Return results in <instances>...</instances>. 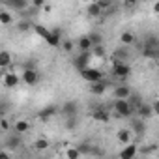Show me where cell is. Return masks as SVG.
I'll use <instances>...</instances> for the list:
<instances>
[{
    "label": "cell",
    "mask_w": 159,
    "mask_h": 159,
    "mask_svg": "<svg viewBox=\"0 0 159 159\" xmlns=\"http://www.w3.org/2000/svg\"><path fill=\"white\" fill-rule=\"evenodd\" d=\"M112 111H114V114H116L118 118H131V116L135 114V111L131 109V105H129L127 99H114Z\"/></svg>",
    "instance_id": "cell-1"
},
{
    "label": "cell",
    "mask_w": 159,
    "mask_h": 159,
    "mask_svg": "<svg viewBox=\"0 0 159 159\" xmlns=\"http://www.w3.org/2000/svg\"><path fill=\"white\" fill-rule=\"evenodd\" d=\"M81 77L84 79L86 83H90V84H94V83H101V81H105L103 79V71L101 69H98V67H88V69H84V71H81Z\"/></svg>",
    "instance_id": "cell-2"
},
{
    "label": "cell",
    "mask_w": 159,
    "mask_h": 159,
    "mask_svg": "<svg viewBox=\"0 0 159 159\" xmlns=\"http://www.w3.org/2000/svg\"><path fill=\"white\" fill-rule=\"evenodd\" d=\"M92 58H94L92 52H79V54L73 58V67H77L79 73H81V71H84V69L90 67V60H92Z\"/></svg>",
    "instance_id": "cell-3"
},
{
    "label": "cell",
    "mask_w": 159,
    "mask_h": 159,
    "mask_svg": "<svg viewBox=\"0 0 159 159\" xmlns=\"http://www.w3.org/2000/svg\"><path fill=\"white\" fill-rule=\"evenodd\" d=\"M112 75L116 79H120V81H124V79H127L131 75V66L125 62H114L112 64Z\"/></svg>",
    "instance_id": "cell-4"
},
{
    "label": "cell",
    "mask_w": 159,
    "mask_h": 159,
    "mask_svg": "<svg viewBox=\"0 0 159 159\" xmlns=\"http://www.w3.org/2000/svg\"><path fill=\"white\" fill-rule=\"evenodd\" d=\"M21 79H23V83H25L26 86H36V84L39 83V73H38L36 69H23Z\"/></svg>",
    "instance_id": "cell-5"
},
{
    "label": "cell",
    "mask_w": 159,
    "mask_h": 159,
    "mask_svg": "<svg viewBox=\"0 0 159 159\" xmlns=\"http://www.w3.org/2000/svg\"><path fill=\"white\" fill-rule=\"evenodd\" d=\"M21 81H23V79L19 75H15V73H8V71L2 73V84L6 88H17Z\"/></svg>",
    "instance_id": "cell-6"
},
{
    "label": "cell",
    "mask_w": 159,
    "mask_h": 159,
    "mask_svg": "<svg viewBox=\"0 0 159 159\" xmlns=\"http://www.w3.org/2000/svg\"><path fill=\"white\" fill-rule=\"evenodd\" d=\"M4 6H8L10 10H15V11H26L28 8H32L28 0H6Z\"/></svg>",
    "instance_id": "cell-7"
},
{
    "label": "cell",
    "mask_w": 159,
    "mask_h": 159,
    "mask_svg": "<svg viewBox=\"0 0 159 159\" xmlns=\"http://www.w3.org/2000/svg\"><path fill=\"white\" fill-rule=\"evenodd\" d=\"M137 153H139V148H137V144L131 142V144H127V146H124V148L120 150L118 159H135Z\"/></svg>",
    "instance_id": "cell-8"
},
{
    "label": "cell",
    "mask_w": 159,
    "mask_h": 159,
    "mask_svg": "<svg viewBox=\"0 0 159 159\" xmlns=\"http://www.w3.org/2000/svg\"><path fill=\"white\" fill-rule=\"evenodd\" d=\"M153 116H155V112H153L152 103H146V101H144V105L137 111V118H140V120H150V118H153Z\"/></svg>",
    "instance_id": "cell-9"
},
{
    "label": "cell",
    "mask_w": 159,
    "mask_h": 159,
    "mask_svg": "<svg viewBox=\"0 0 159 159\" xmlns=\"http://www.w3.org/2000/svg\"><path fill=\"white\" fill-rule=\"evenodd\" d=\"M131 94H133V90L127 84H118L114 88V99H129Z\"/></svg>",
    "instance_id": "cell-10"
},
{
    "label": "cell",
    "mask_w": 159,
    "mask_h": 159,
    "mask_svg": "<svg viewBox=\"0 0 159 159\" xmlns=\"http://www.w3.org/2000/svg\"><path fill=\"white\" fill-rule=\"evenodd\" d=\"M62 112H64L67 118L77 116V114H79V103H77V101H66V103L62 105Z\"/></svg>",
    "instance_id": "cell-11"
},
{
    "label": "cell",
    "mask_w": 159,
    "mask_h": 159,
    "mask_svg": "<svg viewBox=\"0 0 159 159\" xmlns=\"http://www.w3.org/2000/svg\"><path fill=\"white\" fill-rule=\"evenodd\" d=\"M62 41H64V39H62V30H60V28H52L47 45H51V47H62Z\"/></svg>",
    "instance_id": "cell-12"
},
{
    "label": "cell",
    "mask_w": 159,
    "mask_h": 159,
    "mask_svg": "<svg viewBox=\"0 0 159 159\" xmlns=\"http://www.w3.org/2000/svg\"><path fill=\"white\" fill-rule=\"evenodd\" d=\"M92 116H94L96 122H103V124L111 122V114H109V111H107L105 107H98V109L92 112Z\"/></svg>",
    "instance_id": "cell-13"
},
{
    "label": "cell",
    "mask_w": 159,
    "mask_h": 159,
    "mask_svg": "<svg viewBox=\"0 0 159 159\" xmlns=\"http://www.w3.org/2000/svg\"><path fill=\"white\" fill-rule=\"evenodd\" d=\"M131 133L133 135H144L146 133V124H144V120H140V118H133L131 120Z\"/></svg>",
    "instance_id": "cell-14"
},
{
    "label": "cell",
    "mask_w": 159,
    "mask_h": 159,
    "mask_svg": "<svg viewBox=\"0 0 159 159\" xmlns=\"http://www.w3.org/2000/svg\"><path fill=\"white\" fill-rule=\"evenodd\" d=\"M56 112H58V107H56V105H47L45 109H41V111H39V114H38V116H39V120H45V122H47V120H51Z\"/></svg>",
    "instance_id": "cell-15"
},
{
    "label": "cell",
    "mask_w": 159,
    "mask_h": 159,
    "mask_svg": "<svg viewBox=\"0 0 159 159\" xmlns=\"http://www.w3.org/2000/svg\"><path fill=\"white\" fill-rule=\"evenodd\" d=\"M77 49H79V52H92L94 45H92V41L88 39V36H83L81 39L77 41Z\"/></svg>",
    "instance_id": "cell-16"
},
{
    "label": "cell",
    "mask_w": 159,
    "mask_h": 159,
    "mask_svg": "<svg viewBox=\"0 0 159 159\" xmlns=\"http://www.w3.org/2000/svg\"><path fill=\"white\" fill-rule=\"evenodd\" d=\"M13 131H15L17 135H25V133H28V131H30V122H28V120H15V124H13Z\"/></svg>",
    "instance_id": "cell-17"
},
{
    "label": "cell",
    "mask_w": 159,
    "mask_h": 159,
    "mask_svg": "<svg viewBox=\"0 0 159 159\" xmlns=\"http://www.w3.org/2000/svg\"><path fill=\"white\" fill-rule=\"evenodd\" d=\"M135 41H137V38H135V34H133V32L125 30V32H122V34H120V45L129 47V45H133Z\"/></svg>",
    "instance_id": "cell-18"
},
{
    "label": "cell",
    "mask_w": 159,
    "mask_h": 159,
    "mask_svg": "<svg viewBox=\"0 0 159 159\" xmlns=\"http://www.w3.org/2000/svg\"><path fill=\"white\" fill-rule=\"evenodd\" d=\"M127 56H129V51H127V47L120 45V47H116V51H114L112 64H114V62H125V58H127Z\"/></svg>",
    "instance_id": "cell-19"
},
{
    "label": "cell",
    "mask_w": 159,
    "mask_h": 159,
    "mask_svg": "<svg viewBox=\"0 0 159 159\" xmlns=\"http://www.w3.org/2000/svg\"><path fill=\"white\" fill-rule=\"evenodd\" d=\"M11 60H13V56H11L10 51H6V49L0 51V67H2V69H6L11 64Z\"/></svg>",
    "instance_id": "cell-20"
},
{
    "label": "cell",
    "mask_w": 159,
    "mask_h": 159,
    "mask_svg": "<svg viewBox=\"0 0 159 159\" xmlns=\"http://www.w3.org/2000/svg\"><path fill=\"white\" fill-rule=\"evenodd\" d=\"M36 28V25L30 21V19H21L19 23H17V30L21 32V34H25V32H28V30H34Z\"/></svg>",
    "instance_id": "cell-21"
},
{
    "label": "cell",
    "mask_w": 159,
    "mask_h": 159,
    "mask_svg": "<svg viewBox=\"0 0 159 159\" xmlns=\"http://www.w3.org/2000/svg\"><path fill=\"white\" fill-rule=\"evenodd\" d=\"M105 90H107V81L90 84V94H94V96H101V94H105Z\"/></svg>",
    "instance_id": "cell-22"
},
{
    "label": "cell",
    "mask_w": 159,
    "mask_h": 159,
    "mask_svg": "<svg viewBox=\"0 0 159 159\" xmlns=\"http://www.w3.org/2000/svg\"><path fill=\"white\" fill-rule=\"evenodd\" d=\"M127 101H129V105H131V109L135 111V114H137V111H139V109H140V107L144 105V101H142V98H140V96H139L137 92H135V94H131V98H129Z\"/></svg>",
    "instance_id": "cell-23"
},
{
    "label": "cell",
    "mask_w": 159,
    "mask_h": 159,
    "mask_svg": "<svg viewBox=\"0 0 159 159\" xmlns=\"http://www.w3.org/2000/svg\"><path fill=\"white\" fill-rule=\"evenodd\" d=\"M118 142H122V144H131V137H133V133H131V129H120L118 131Z\"/></svg>",
    "instance_id": "cell-24"
},
{
    "label": "cell",
    "mask_w": 159,
    "mask_h": 159,
    "mask_svg": "<svg viewBox=\"0 0 159 159\" xmlns=\"http://www.w3.org/2000/svg\"><path fill=\"white\" fill-rule=\"evenodd\" d=\"M86 13H88L90 17H101V15H103V10L99 8L98 2H90L88 8H86Z\"/></svg>",
    "instance_id": "cell-25"
},
{
    "label": "cell",
    "mask_w": 159,
    "mask_h": 159,
    "mask_svg": "<svg viewBox=\"0 0 159 159\" xmlns=\"http://www.w3.org/2000/svg\"><path fill=\"white\" fill-rule=\"evenodd\" d=\"M88 39L92 41V45H94V47H99V45H103V34H101V32H98V30H90V34H88Z\"/></svg>",
    "instance_id": "cell-26"
},
{
    "label": "cell",
    "mask_w": 159,
    "mask_h": 159,
    "mask_svg": "<svg viewBox=\"0 0 159 159\" xmlns=\"http://www.w3.org/2000/svg\"><path fill=\"white\" fill-rule=\"evenodd\" d=\"M34 32H36L41 39H45V43H47V41H49V38H51V30H49V28H45V26H41V25H36Z\"/></svg>",
    "instance_id": "cell-27"
},
{
    "label": "cell",
    "mask_w": 159,
    "mask_h": 159,
    "mask_svg": "<svg viewBox=\"0 0 159 159\" xmlns=\"http://www.w3.org/2000/svg\"><path fill=\"white\" fill-rule=\"evenodd\" d=\"M77 150L81 152V155H90V153H94V146L92 144H88V142H81V144H77Z\"/></svg>",
    "instance_id": "cell-28"
},
{
    "label": "cell",
    "mask_w": 159,
    "mask_h": 159,
    "mask_svg": "<svg viewBox=\"0 0 159 159\" xmlns=\"http://www.w3.org/2000/svg\"><path fill=\"white\" fill-rule=\"evenodd\" d=\"M17 146H21V135H11L8 140H6V150H10V148H17Z\"/></svg>",
    "instance_id": "cell-29"
},
{
    "label": "cell",
    "mask_w": 159,
    "mask_h": 159,
    "mask_svg": "<svg viewBox=\"0 0 159 159\" xmlns=\"http://www.w3.org/2000/svg\"><path fill=\"white\" fill-rule=\"evenodd\" d=\"M11 21H13V15H11L10 11H6V10L0 11V25L8 26V25H11Z\"/></svg>",
    "instance_id": "cell-30"
},
{
    "label": "cell",
    "mask_w": 159,
    "mask_h": 159,
    "mask_svg": "<svg viewBox=\"0 0 159 159\" xmlns=\"http://www.w3.org/2000/svg\"><path fill=\"white\" fill-rule=\"evenodd\" d=\"M49 148V140L45 139V137H41V139H38L36 142H34V150H38V152H43V150H47Z\"/></svg>",
    "instance_id": "cell-31"
},
{
    "label": "cell",
    "mask_w": 159,
    "mask_h": 159,
    "mask_svg": "<svg viewBox=\"0 0 159 159\" xmlns=\"http://www.w3.org/2000/svg\"><path fill=\"white\" fill-rule=\"evenodd\" d=\"M92 56H96V58H105V56H107V49H105V45L94 47V49H92Z\"/></svg>",
    "instance_id": "cell-32"
},
{
    "label": "cell",
    "mask_w": 159,
    "mask_h": 159,
    "mask_svg": "<svg viewBox=\"0 0 159 159\" xmlns=\"http://www.w3.org/2000/svg\"><path fill=\"white\" fill-rule=\"evenodd\" d=\"M66 157L67 159H79V157H81V152L77 150V146H71V148L66 150Z\"/></svg>",
    "instance_id": "cell-33"
},
{
    "label": "cell",
    "mask_w": 159,
    "mask_h": 159,
    "mask_svg": "<svg viewBox=\"0 0 159 159\" xmlns=\"http://www.w3.org/2000/svg\"><path fill=\"white\" fill-rule=\"evenodd\" d=\"M75 47H77V43H73L71 39H64V41H62V49H64L66 52H73Z\"/></svg>",
    "instance_id": "cell-34"
},
{
    "label": "cell",
    "mask_w": 159,
    "mask_h": 159,
    "mask_svg": "<svg viewBox=\"0 0 159 159\" xmlns=\"http://www.w3.org/2000/svg\"><path fill=\"white\" fill-rule=\"evenodd\" d=\"M66 127H67V129H71V131H73V129H77V127H79V118H77V116L67 118V120H66Z\"/></svg>",
    "instance_id": "cell-35"
},
{
    "label": "cell",
    "mask_w": 159,
    "mask_h": 159,
    "mask_svg": "<svg viewBox=\"0 0 159 159\" xmlns=\"http://www.w3.org/2000/svg\"><path fill=\"white\" fill-rule=\"evenodd\" d=\"M98 4H99V8L103 10V13H105V11H107V10H109V8L112 6V4L109 2V0H98Z\"/></svg>",
    "instance_id": "cell-36"
},
{
    "label": "cell",
    "mask_w": 159,
    "mask_h": 159,
    "mask_svg": "<svg viewBox=\"0 0 159 159\" xmlns=\"http://www.w3.org/2000/svg\"><path fill=\"white\" fill-rule=\"evenodd\" d=\"M30 4H32V8H34V10H38V8H43V6H45L43 0H32Z\"/></svg>",
    "instance_id": "cell-37"
},
{
    "label": "cell",
    "mask_w": 159,
    "mask_h": 159,
    "mask_svg": "<svg viewBox=\"0 0 159 159\" xmlns=\"http://www.w3.org/2000/svg\"><path fill=\"white\" fill-rule=\"evenodd\" d=\"M0 127H2V131L6 133V131L10 129V122H8L6 118H2V120H0Z\"/></svg>",
    "instance_id": "cell-38"
},
{
    "label": "cell",
    "mask_w": 159,
    "mask_h": 159,
    "mask_svg": "<svg viewBox=\"0 0 159 159\" xmlns=\"http://www.w3.org/2000/svg\"><path fill=\"white\" fill-rule=\"evenodd\" d=\"M152 152H155V146H153V144H152V146H144V148H142V153H144V155H148V153H152Z\"/></svg>",
    "instance_id": "cell-39"
},
{
    "label": "cell",
    "mask_w": 159,
    "mask_h": 159,
    "mask_svg": "<svg viewBox=\"0 0 159 159\" xmlns=\"http://www.w3.org/2000/svg\"><path fill=\"white\" fill-rule=\"evenodd\" d=\"M25 69H36V62H34V60H28V62L25 64Z\"/></svg>",
    "instance_id": "cell-40"
},
{
    "label": "cell",
    "mask_w": 159,
    "mask_h": 159,
    "mask_svg": "<svg viewBox=\"0 0 159 159\" xmlns=\"http://www.w3.org/2000/svg\"><path fill=\"white\" fill-rule=\"evenodd\" d=\"M152 107H153V112H155V116H159V99H155V101L152 103Z\"/></svg>",
    "instance_id": "cell-41"
},
{
    "label": "cell",
    "mask_w": 159,
    "mask_h": 159,
    "mask_svg": "<svg viewBox=\"0 0 159 159\" xmlns=\"http://www.w3.org/2000/svg\"><path fill=\"white\" fill-rule=\"evenodd\" d=\"M0 159H11L8 150H0Z\"/></svg>",
    "instance_id": "cell-42"
},
{
    "label": "cell",
    "mask_w": 159,
    "mask_h": 159,
    "mask_svg": "<svg viewBox=\"0 0 159 159\" xmlns=\"http://www.w3.org/2000/svg\"><path fill=\"white\" fill-rule=\"evenodd\" d=\"M153 13L159 15V2H153Z\"/></svg>",
    "instance_id": "cell-43"
},
{
    "label": "cell",
    "mask_w": 159,
    "mask_h": 159,
    "mask_svg": "<svg viewBox=\"0 0 159 159\" xmlns=\"http://www.w3.org/2000/svg\"><path fill=\"white\" fill-rule=\"evenodd\" d=\"M155 60H159V45H157V49H155Z\"/></svg>",
    "instance_id": "cell-44"
}]
</instances>
